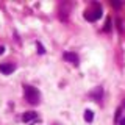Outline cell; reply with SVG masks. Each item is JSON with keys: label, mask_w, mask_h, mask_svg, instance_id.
Returning a JSON list of instances; mask_svg holds the SVG:
<instances>
[{"label": "cell", "mask_w": 125, "mask_h": 125, "mask_svg": "<svg viewBox=\"0 0 125 125\" xmlns=\"http://www.w3.org/2000/svg\"><path fill=\"white\" fill-rule=\"evenodd\" d=\"M38 47H39V53H44V52H45V50L42 49V45H41V44H38Z\"/></svg>", "instance_id": "cell-8"}, {"label": "cell", "mask_w": 125, "mask_h": 125, "mask_svg": "<svg viewBox=\"0 0 125 125\" xmlns=\"http://www.w3.org/2000/svg\"><path fill=\"white\" fill-rule=\"evenodd\" d=\"M16 69L14 64H11V62H3V64H0V72L5 73V75H10V73H13Z\"/></svg>", "instance_id": "cell-3"}, {"label": "cell", "mask_w": 125, "mask_h": 125, "mask_svg": "<svg viewBox=\"0 0 125 125\" xmlns=\"http://www.w3.org/2000/svg\"><path fill=\"white\" fill-rule=\"evenodd\" d=\"M92 119H94V113L91 109H86L84 111V120L86 122H92Z\"/></svg>", "instance_id": "cell-6"}, {"label": "cell", "mask_w": 125, "mask_h": 125, "mask_svg": "<svg viewBox=\"0 0 125 125\" xmlns=\"http://www.w3.org/2000/svg\"><path fill=\"white\" fill-rule=\"evenodd\" d=\"M91 95L94 97V99H97V100H100V97H102V88H97L94 92H91Z\"/></svg>", "instance_id": "cell-7"}, {"label": "cell", "mask_w": 125, "mask_h": 125, "mask_svg": "<svg viewBox=\"0 0 125 125\" xmlns=\"http://www.w3.org/2000/svg\"><path fill=\"white\" fill-rule=\"evenodd\" d=\"M113 5L114 6H122V2H113Z\"/></svg>", "instance_id": "cell-9"}, {"label": "cell", "mask_w": 125, "mask_h": 125, "mask_svg": "<svg viewBox=\"0 0 125 125\" xmlns=\"http://www.w3.org/2000/svg\"><path fill=\"white\" fill-rule=\"evenodd\" d=\"M33 119H36V113H33V111H28V113H25V114L22 116L23 122H30V120H33Z\"/></svg>", "instance_id": "cell-5"}, {"label": "cell", "mask_w": 125, "mask_h": 125, "mask_svg": "<svg viewBox=\"0 0 125 125\" xmlns=\"http://www.w3.org/2000/svg\"><path fill=\"white\" fill-rule=\"evenodd\" d=\"M64 60L70 61L72 64H78V56H77L75 53H72V52H66L64 53Z\"/></svg>", "instance_id": "cell-4"}, {"label": "cell", "mask_w": 125, "mask_h": 125, "mask_svg": "<svg viewBox=\"0 0 125 125\" xmlns=\"http://www.w3.org/2000/svg\"><path fill=\"white\" fill-rule=\"evenodd\" d=\"M124 105H125V102H124Z\"/></svg>", "instance_id": "cell-12"}, {"label": "cell", "mask_w": 125, "mask_h": 125, "mask_svg": "<svg viewBox=\"0 0 125 125\" xmlns=\"http://www.w3.org/2000/svg\"><path fill=\"white\" fill-rule=\"evenodd\" d=\"M23 91H25V99L28 100L30 103H33V105L39 103V91L36 88H33V86H25Z\"/></svg>", "instance_id": "cell-1"}, {"label": "cell", "mask_w": 125, "mask_h": 125, "mask_svg": "<svg viewBox=\"0 0 125 125\" xmlns=\"http://www.w3.org/2000/svg\"><path fill=\"white\" fill-rule=\"evenodd\" d=\"M3 52H5V47H3V45H0V55H2Z\"/></svg>", "instance_id": "cell-10"}, {"label": "cell", "mask_w": 125, "mask_h": 125, "mask_svg": "<svg viewBox=\"0 0 125 125\" xmlns=\"http://www.w3.org/2000/svg\"><path fill=\"white\" fill-rule=\"evenodd\" d=\"M120 125H125V117H124V119H120Z\"/></svg>", "instance_id": "cell-11"}, {"label": "cell", "mask_w": 125, "mask_h": 125, "mask_svg": "<svg viewBox=\"0 0 125 125\" xmlns=\"http://www.w3.org/2000/svg\"><path fill=\"white\" fill-rule=\"evenodd\" d=\"M84 17L88 19V21L94 22V21H97V19L102 17V10H100V8H97V10H94V11H88V13L84 14Z\"/></svg>", "instance_id": "cell-2"}]
</instances>
